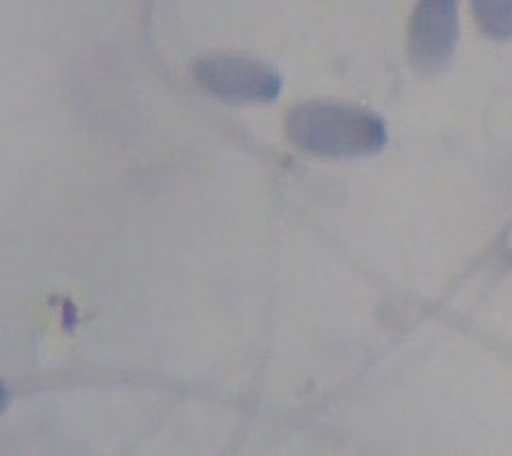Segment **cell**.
I'll list each match as a JSON object with an SVG mask.
<instances>
[{"mask_svg":"<svg viewBox=\"0 0 512 456\" xmlns=\"http://www.w3.org/2000/svg\"><path fill=\"white\" fill-rule=\"evenodd\" d=\"M288 138L304 152L326 158H360L386 144L384 120L364 108L310 100L296 104L284 120Z\"/></svg>","mask_w":512,"mask_h":456,"instance_id":"obj_1","label":"cell"},{"mask_svg":"<svg viewBox=\"0 0 512 456\" xmlns=\"http://www.w3.org/2000/svg\"><path fill=\"white\" fill-rule=\"evenodd\" d=\"M192 74L206 92L232 104L272 102L282 90V78L270 64L242 54H204L194 60Z\"/></svg>","mask_w":512,"mask_h":456,"instance_id":"obj_2","label":"cell"},{"mask_svg":"<svg viewBox=\"0 0 512 456\" xmlns=\"http://www.w3.org/2000/svg\"><path fill=\"white\" fill-rule=\"evenodd\" d=\"M458 42V0H418L408 24V60L422 76L442 72Z\"/></svg>","mask_w":512,"mask_h":456,"instance_id":"obj_3","label":"cell"},{"mask_svg":"<svg viewBox=\"0 0 512 456\" xmlns=\"http://www.w3.org/2000/svg\"><path fill=\"white\" fill-rule=\"evenodd\" d=\"M478 28L492 40L512 38V0H470Z\"/></svg>","mask_w":512,"mask_h":456,"instance_id":"obj_4","label":"cell"}]
</instances>
